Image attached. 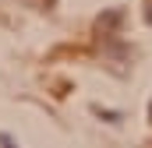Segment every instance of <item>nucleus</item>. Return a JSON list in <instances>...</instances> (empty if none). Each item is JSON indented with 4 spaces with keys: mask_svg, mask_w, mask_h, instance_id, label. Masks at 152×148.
Masks as SVG:
<instances>
[{
    "mask_svg": "<svg viewBox=\"0 0 152 148\" xmlns=\"http://www.w3.org/2000/svg\"><path fill=\"white\" fill-rule=\"evenodd\" d=\"M0 145H4V148H14V141H11V138H0Z\"/></svg>",
    "mask_w": 152,
    "mask_h": 148,
    "instance_id": "1",
    "label": "nucleus"
},
{
    "mask_svg": "<svg viewBox=\"0 0 152 148\" xmlns=\"http://www.w3.org/2000/svg\"><path fill=\"white\" fill-rule=\"evenodd\" d=\"M145 18H149V25H152V7H149V14H145Z\"/></svg>",
    "mask_w": 152,
    "mask_h": 148,
    "instance_id": "2",
    "label": "nucleus"
},
{
    "mask_svg": "<svg viewBox=\"0 0 152 148\" xmlns=\"http://www.w3.org/2000/svg\"><path fill=\"white\" fill-rule=\"evenodd\" d=\"M149 116H152V106H149Z\"/></svg>",
    "mask_w": 152,
    "mask_h": 148,
    "instance_id": "3",
    "label": "nucleus"
}]
</instances>
